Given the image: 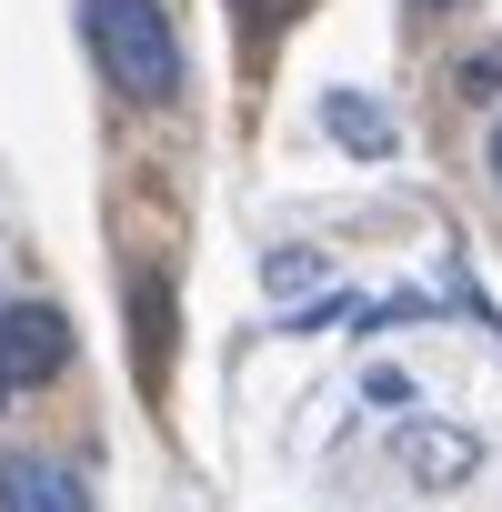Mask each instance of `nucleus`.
<instances>
[{"instance_id": "obj_3", "label": "nucleus", "mask_w": 502, "mask_h": 512, "mask_svg": "<svg viewBox=\"0 0 502 512\" xmlns=\"http://www.w3.org/2000/svg\"><path fill=\"white\" fill-rule=\"evenodd\" d=\"M0 512H91V482L51 452H0Z\"/></svg>"}, {"instance_id": "obj_6", "label": "nucleus", "mask_w": 502, "mask_h": 512, "mask_svg": "<svg viewBox=\"0 0 502 512\" xmlns=\"http://www.w3.org/2000/svg\"><path fill=\"white\" fill-rule=\"evenodd\" d=\"M141 382H161V282H141Z\"/></svg>"}, {"instance_id": "obj_7", "label": "nucleus", "mask_w": 502, "mask_h": 512, "mask_svg": "<svg viewBox=\"0 0 502 512\" xmlns=\"http://www.w3.org/2000/svg\"><path fill=\"white\" fill-rule=\"evenodd\" d=\"M502 81V51H482V61H462V91H492Z\"/></svg>"}, {"instance_id": "obj_1", "label": "nucleus", "mask_w": 502, "mask_h": 512, "mask_svg": "<svg viewBox=\"0 0 502 512\" xmlns=\"http://www.w3.org/2000/svg\"><path fill=\"white\" fill-rule=\"evenodd\" d=\"M81 41L111 71L121 101H171L181 91V41H171L161 0H81Z\"/></svg>"}, {"instance_id": "obj_8", "label": "nucleus", "mask_w": 502, "mask_h": 512, "mask_svg": "<svg viewBox=\"0 0 502 512\" xmlns=\"http://www.w3.org/2000/svg\"><path fill=\"white\" fill-rule=\"evenodd\" d=\"M492 191H502V121H492Z\"/></svg>"}, {"instance_id": "obj_4", "label": "nucleus", "mask_w": 502, "mask_h": 512, "mask_svg": "<svg viewBox=\"0 0 502 512\" xmlns=\"http://www.w3.org/2000/svg\"><path fill=\"white\" fill-rule=\"evenodd\" d=\"M472 462H482V442L452 432V422H412V432H402V472L432 482V492H442V482H472Z\"/></svg>"}, {"instance_id": "obj_2", "label": "nucleus", "mask_w": 502, "mask_h": 512, "mask_svg": "<svg viewBox=\"0 0 502 512\" xmlns=\"http://www.w3.org/2000/svg\"><path fill=\"white\" fill-rule=\"evenodd\" d=\"M51 372H71V322L51 302H11L0 312V392H31Z\"/></svg>"}, {"instance_id": "obj_5", "label": "nucleus", "mask_w": 502, "mask_h": 512, "mask_svg": "<svg viewBox=\"0 0 502 512\" xmlns=\"http://www.w3.org/2000/svg\"><path fill=\"white\" fill-rule=\"evenodd\" d=\"M322 131L342 141V151H362V161H382L402 131H392V111L372 101V91H322Z\"/></svg>"}]
</instances>
